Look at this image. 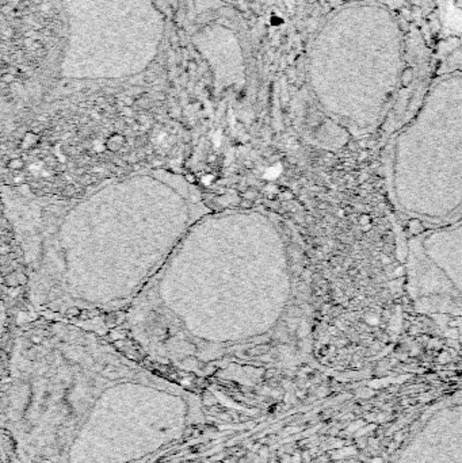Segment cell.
Returning <instances> with one entry per match:
<instances>
[{
	"mask_svg": "<svg viewBox=\"0 0 462 463\" xmlns=\"http://www.w3.org/2000/svg\"><path fill=\"white\" fill-rule=\"evenodd\" d=\"M408 3L411 4V6H418V7H422L423 0H408Z\"/></svg>",
	"mask_w": 462,
	"mask_h": 463,
	"instance_id": "obj_6",
	"label": "cell"
},
{
	"mask_svg": "<svg viewBox=\"0 0 462 463\" xmlns=\"http://www.w3.org/2000/svg\"><path fill=\"white\" fill-rule=\"evenodd\" d=\"M240 207L241 209H251V207H253V201L244 198L240 202Z\"/></svg>",
	"mask_w": 462,
	"mask_h": 463,
	"instance_id": "obj_3",
	"label": "cell"
},
{
	"mask_svg": "<svg viewBox=\"0 0 462 463\" xmlns=\"http://www.w3.org/2000/svg\"><path fill=\"white\" fill-rule=\"evenodd\" d=\"M76 194V188L73 186H68L65 190H64V195L65 197H73Z\"/></svg>",
	"mask_w": 462,
	"mask_h": 463,
	"instance_id": "obj_4",
	"label": "cell"
},
{
	"mask_svg": "<svg viewBox=\"0 0 462 463\" xmlns=\"http://www.w3.org/2000/svg\"><path fill=\"white\" fill-rule=\"evenodd\" d=\"M22 167H23V161L22 160H12V161H10V168H12V170H19Z\"/></svg>",
	"mask_w": 462,
	"mask_h": 463,
	"instance_id": "obj_2",
	"label": "cell"
},
{
	"mask_svg": "<svg viewBox=\"0 0 462 463\" xmlns=\"http://www.w3.org/2000/svg\"><path fill=\"white\" fill-rule=\"evenodd\" d=\"M122 141H123L122 137L119 139L118 135L111 137V139L109 140V143H107V148L111 149V151H117V149H119V147H121V143H122Z\"/></svg>",
	"mask_w": 462,
	"mask_h": 463,
	"instance_id": "obj_1",
	"label": "cell"
},
{
	"mask_svg": "<svg viewBox=\"0 0 462 463\" xmlns=\"http://www.w3.org/2000/svg\"><path fill=\"white\" fill-rule=\"evenodd\" d=\"M33 341H34V343H37V344H38V343H40L41 341V339L38 336H34L33 337Z\"/></svg>",
	"mask_w": 462,
	"mask_h": 463,
	"instance_id": "obj_8",
	"label": "cell"
},
{
	"mask_svg": "<svg viewBox=\"0 0 462 463\" xmlns=\"http://www.w3.org/2000/svg\"><path fill=\"white\" fill-rule=\"evenodd\" d=\"M244 198L245 199H251V201H255V198H256V193H255V191H252V190L245 191V193H244Z\"/></svg>",
	"mask_w": 462,
	"mask_h": 463,
	"instance_id": "obj_5",
	"label": "cell"
},
{
	"mask_svg": "<svg viewBox=\"0 0 462 463\" xmlns=\"http://www.w3.org/2000/svg\"><path fill=\"white\" fill-rule=\"evenodd\" d=\"M319 2H320L321 4H325V0H319Z\"/></svg>",
	"mask_w": 462,
	"mask_h": 463,
	"instance_id": "obj_10",
	"label": "cell"
},
{
	"mask_svg": "<svg viewBox=\"0 0 462 463\" xmlns=\"http://www.w3.org/2000/svg\"><path fill=\"white\" fill-rule=\"evenodd\" d=\"M453 2H454V3L457 4L459 8H462V0H453Z\"/></svg>",
	"mask_w": 462,
	"mask_h": 463,
	"instance_id": "obj_7",
	"label": "cell"
},
{
	"mask_svg": "<svg viewBox=\"0 0 462 463\" xmlns=\"http://www.w3.org/2000/svg\"><path fill=\"white\" fill-rule=\"evenodd\" d=\"M370 463H381V459H379V458H377V459H374V460H371Z\"/></svg>",
	"mask_w": 462,
	"mask_h": 463,
	"instance_id": "obj_9",
	"label": "cell"
}]
</instances>
